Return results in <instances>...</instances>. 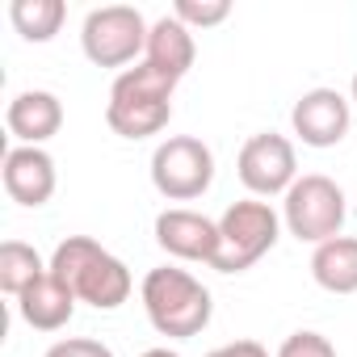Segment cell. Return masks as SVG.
Returning a JSON list of instances; mask_svg holds the SVG:
<instances>
[{"label": "cell", "mask_w": 357, "mask_h": 357, "mask_svg": "<svg viewBox=\"0 0 357 357\" xmlns=\"http://www.w3.org/2000/svg\"><path fill=\"white\" fill-rule=\"evenodd\" d=\"M51 273L76 294V303H89L97 311H118L135 290L130 269L89 236H68L51 257Z\"/></svg>", "instance_id": "1"}, {"label": "cell", "mask_w": 357, "mask_h": 357, "mask_svg": "<svg viewBox=\"0 0 357 357\" xmlns=\"http://www.w3.org/2000/svg\"><path fill=\"white\" fill-rule=\"evenodd\" d=\"M139 298H143V311L151 319V328L168 340H190L198 336L211 315H215V303H211V290L185 273L176 265H160L143 278L139 286Z\"/></svg>", "instance_id": "2"}, {"label": "cell", "mask_w": 357, "mask_h": 357, "mask_svg": "<svg viewBox=\"0 0 357 357\" xmlns=\"http://www.w3.org/2000/svg\"><path fill=\"white\" fill-rule=\"evenodd\" d=\"M172 93H176V80L155 72L151 63H135L126 68L114 89H109V101H105V122L114 135L122 139H151L168 126L172 118Z\"/></svg>", "instance_id": "3"}, {"label": "cell", "mask_w": 357, "mask_h": 357, "mask_svg": "<svg viewBox=\"0 0 357 357\" xmlns=\"http://www.w3.org/2000/svg\"><path fill=\"white\" fill-rule=\"evenodd\" d=\"M282 236V219L269 202H257V198H244V202H231L219 219V252L211 261V269L219 273H244L252 269L265 252H273Z\"/></svg>", "instance_id": "4"}, {"label": "cell", "mask_w": 357, "mask_h": 357, "mask_svg": "<svg viewBox=\"0 0 357 357\" xmlns=\"http://www.w3.org/2000/svg\"><path fill=\"white\" fill-rule=\"evenodd\" d=\"M344 215H349L344 190L332 181V176H324V172L298 176V181L286 190V202H282V223H286V231H290L294 240H303V244H315V248L340 236Z\"/></svg>", "instance_id": "5"}, {"label": "cell", "mask_w": 357, "mask_h": 357, "mask_svg": "<svg viewBox=\"0 0 357 357\" xmlns=\"http://www.w3.org/2000/svg\"><path fill=\"white\" fill-rule=\"evenodd\" d=\"M215 181V151L194 135H172L151 151V185L168 202H194Z\"/></svg>", "instance_id": "6"}, {"label": "cell", "mask_w": 357, "mask_h": 357, "mask_svg": "<svg viewBox=\"0 0 357 357\" xmlns=\"http://www.w3.org/2000/svg\"><path fill=\"white\" fill-rule=\"evenodd\" d=\"M147 34H151V26L143 22V13L135 5H105L84 17L80 47H84L89 63H97V68H126L147 51Z\"/></svg>", "instance_id": "7"}, {"label": "cell", "mask_w": 357, "mask_h": 357, "mask_svg": "<svg viewBox=\"0 0 357 357\" xmlns=\"http://www.w3.org/2000/svg\"><path fill=\"white\" fill-rule=\"evenodd\" d=\"M236 172L252 198H286V190L298 181V155H294V143L286 135H273V130H261L252 135L244 147H240V160H236Z\"/></svg>", "instance_id": "8"}, {"label": "cell", "mask_w": 357, "mask_h": 357, "mask_svg": "<svg viewBox=\"0 0 357 357\" xmlns=\"http://www.w3.org/2000/svg\"><path fill=\"white\" fill-rule=\"evenodd\" d=\"M349 122H353V109L336 89H311L290 109V126L307 147H336L349 135Z\"/></svg>", "instance_id": "9"}, {"label": "cell", "mask_w": 357, "mask_h": 357, "mask_svg": "<svg viewBox=\"0 0 357 357\" xmlns=\"http://www.w3.org/2000/svg\"><path fill=\"white\" fill-rule=\"evenodd\" d=\"M155 244L176 261H206L211 265L219 252V223L198 215V211L172 206V211L155 215Z\"/></svg>", "instance_id": "10"}, {"label": "cell", "mask_w": 357, "mask_h": 357, "mask_svg": "<svg viewBox=\"0 0 357 357\" xmlns=\"http://www.w3.org/2000/svg\"><path fill=\"white\" fill-rule=\"evenodd\" d=\"M0 176H5V194L17 202V206H47L55 198V160L43 151V147H9L5 151V168H0Z\"/></svg>", "instance_id": "11"}, {"label": "cell", "mask_w": 357, "mask_h": 357, "mask_svg": "<svg viewBox=\"0 0 357 357\" xmlns=\"http://www.w3.org/2000/svg\"><path fill=\"white\" fill-rule=\"evenodd\" d=\"M5 122H9V135L22 147H43L63 126V101L55 93H47V89H26V93H17L9 101Z\"/></svg>", "instance_id": "12"}, {"label": "cell", "mask_w": 357, "mask_h": 357, "mask_svg": "<svg viewBox=\"0 0 357 357\" xmlns=\"http://www.w3.org/2000/svg\"><path fill=\"white\" fill-rule=\"evenodd\" d=\"M194 55H198V47H194V30L185 22H176L172 13L151 22L143 63H151L155 72H164V76H172L176 84H181V76L194 68Z\"/></svg>", "instance_id": "13"}, {"label": "cell", "mask_w": 357, "mask_h": 357, "mask_svg": "<svg viewBox=\"0 0 357 357\" xmlns=\"http://www.w3.org/2000/svg\"><path fill=\"white\" fill-rule=\"evenodd\" d=\"M17 315H22L30 328H38V332H59V328H68V319L76 315V294L47 269V273L17 298Z\"/></svg>", "instance_id": "14"}, {"label": "cell", "mask_w": 357, "mask_h": 357, "mask_svg": "<svg viewBox=\"0 0 357 357\" xmlns=\"http://www.w3.org/2000/svg\"><path fill=\"white\" fill-rule=\"evenodd\" d=\"M311 278L328 294H357V240L336 236L311 252Z\"/></svg>", "instance_id": "15"}, {"label": "cell", "mask_w": 357, "mask_h": 357, "mask_svg": "<svg viewBox=\"0 0 357 357\" xmlns=\"http://www.w3.org/2000/svg\"><path fill=\"white\" fill-rule=\"evenodd\" d=\"M63 17H68L63 0H13L9 5V22L26 43H51Z\"/></svg>", "instance_id": "16"}, {"label": "cell", "mask_w": 357, "mask_h": 357, "mask_svg": "<svg viewBox=\"0 0 357 357\" xmlns=\"http://www.w3.org/2000/svg\"><path fill=\"white\" fill-rule=\"evenodd\" d=\"M47 269L51 265H43V257L30 244H22V240H5V244H0V290H5V294L22 298Z\"/></svg>", "instance_id": "17"}, {"label": "cell", "mask_w": 357, "mask_h": 357, "mask_svg": "<svg viewBox=\"0 0 357 357\" xmlns=\"http://www.w3.org/2000/svg\"><path fill=\"white\" fill-rule=\"evenodd\" d=\"M172 17L185 22L190 30H211V26H223L231 17V5L227 0H176Z\"/></svg>", "instance_id": "18"}, {"label": "cell", "mask_w": 357, "mask_h": 357, "mask_svg": "<svg viewBox=\"0 0 357 357\" xmlns=\"http://www.w3.org/2000/svg\"><path fill=\"white\" fill-rule=\"evenodd\" d=\"M278 357H336V344L319 332H290L278 344Z\"/></svg>", "instance_id": "19"}, {"label": "cell", "mask_w": 357, "mask_h": 357, "mask_svg": "<svg viewBox=\"0 0 357 357\" xmlns=\"http://www.w3.org/2000/svg\"><path fill=\"white\" fill-rule=\"evenodd\" d=\"M47 357H114V349L93 336H68V340H55L47 349Z\"/></svg>", "instance_id": "20"}, {"label": "cell", "mask_w": 357, "mask_h": 357, "mask_svg": "<svg viewBox=\"0 0 357 357\" xmlns=\"http://www.w3.org/2000/svg\"><path fill=\"white\" fill-rule=\"evenodd\" d=\"M206 357H269V349H265L261 340H231V344L211 349Z\"/></svg>", "instance_id": "21"}, {"label": "cell", "mask_w": 357, "mask_h": 357, "mask_svg": "<svg viewBox=\"0 0 357 357\" xmlns=\"http://www.w3.org/2000/svg\"><path fill=\"white\" fill-rule=\"evenodd\" d=\"M139 357H181V353H172V349L160 344V349H147V353H139Z\"/></svg>", "instance_id": "22"}, {"label": "cell", "mask_w": 357, "mask_h": 357, "mask_svg": "<svg viewBox=\"0 0 357 357\" xmlns=\"http://www.w3.org/2000/svg\"><path fill=\"white\" fill-rule=\"evenodd\" d=\"M353 105H357V76H353Z\"/></svg>", "instance_id": "23"}]
</instances>
